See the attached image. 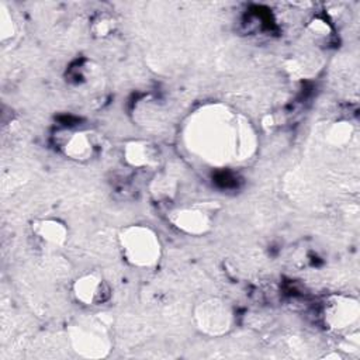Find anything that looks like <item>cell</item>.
Listing matches in <instances>:
<instances>
[{"mask_svg": "<svg viewBox=\"0 0 360 360\" xmlns=\"http://www.w3.org/2000/svg\"><path fill=\"white\" fill-rule=\"evenodd\" d=\"M186 136L190 149L210 162L245 158L255 139L249 124L217 107L198 111Z\"/></svg>", "mask_w": 360, "mask_h": 360, "instance_id": "1", "label": "cell"}, {"mask_svg": "<svg viewBox=\"0 0 360 360\" xmlns=\"http://www.w3.org/2000/svg\"><path fill=\"white\" fill-rule=\"evenodd\" d=\"M32 233L42 245L52 248L62 246L68 239V228L63 222L53 218L35 221L32 224Z\"/></svg>", "mask_w": 360, "mask_h": 360, "instance_id": "9", "label": "cell"}, {"mask_svg": "<svg viewBox=\"0 0 360 360\" xmlns=\"http://www.w3.org/2000/svg\"><path fill=\"white\" fill-rule=\"evenodd\" d=\"M75 350L84 357H103L107 354L110 339L101 325H80L72 335Z\"/></svg>", "mask_w": 360, "mask_h": 360, "instance_id": "4", "label": "cell"}, {"mask_svg": "<svg viewBox=\"0 0 360 360\" xmlns=\"http://www.w3.org/2000/svg\"><path fill=\"white\" fill-rule=\"evenodd\" d=\"M124 158L134 167H149L156 162V149L145 141H132L124 148Z\"/></svg>", "mask_w": 360, "mask_h": 360, "instance_id": "10", "label": "cell"}, {"mask_svg": "<svg viewBox=\"0 0 360 360\" xmlns=\"http://www.w3.org/2000/svg\"><path fill=\"white\" fill-rule=\"evenodd\" d=\"M114 28V20L108 15H100L93 21V32L97 37L108 35Z\"/></svg>", "mask_w": 360, "mask_h": 360, "instance_id": "11", "label": "cell"}, {"mask_svg": "<svg viewBox=\"0 0 360 360\" xmlns=\"http://www.w3.org/2000/svg\"><path fill=\"white\" fill-rule=\"evenodd\" d=\"M169 221L179 231L188 235H204L211 228V217L198 207H183L169 214Z\"/></svg>", "mask_w": 360, "mask_h": 360, "instance_id": "7", "label": "cell"}, {"mask_svg": "<svg viewBox=\"0 0 360 360\" xmlns=\"http://www.w3.org/2000/svg\"><path fill=\"white\" fill-rule=\"evenodd\" d=\"M323 318L330 329L346 330L359 319V304L350 297H330L325 304Z\"/></svg>", "mask_w": 360, "mask_h": 360, "instance_id": "5", "label": "cell"}, {"mask_svg": "<svg viewBox=\"0 0 360 360\" xmlns=\"http://www.w3.org/2000/svg\"><path fill=\"white\" fill-rule=\"evenodd\" d=\"M62 149L70 159L87 160L91 159V156L97 150V142L94 139V135H91L90 132L76 131L70 132L69 136L65 138Z\"/></svg>", "mask_w": 360, "mask_h": 360, "instance_id": "8", "label": "cell"}, {"mask_svg": "<svg viewBox=\"0 0 360 360\" xmlns=\"http://www.w3.org/2000/svg\"><path fill=\"white\" fill-rule=\"evenodd\" d=\"M120 246L124 259L135 267H152L160 259L158 233L146 225H129L120 233Z\"/></svg>", "mask_w": 360, "mask_h": 360, "instance_id": "2", "label": "cell"}, {"mask_svg": "<svg viewBox=\"0 0 360 360\" xmlns=\"http://www.w3.org/2000/svg\"><path fill=\"white\" fill-rule=\"evenodd\" d=\"M309 28H311L315 34H318V35H328L326 32L329 31L328 24H326L325 21H322V20H314V21L309 24Z\"/></svg>", "mask_w": 360, "mask_h": 360, "instance_id": "12", "label": "cell"}, {"mask_svg": "<svg viewBox=\"0 0 360 360\" xmlns=\"http://www.w3.org/2000/svg\"><path fill=\"white\" fill-rule=\"evenodd\" d=\"M194 319L197 328L210 336H221L232 328L233 315L229 305L218 298H210L198 304Z\"/></svg>", "mask_w": 360, "mask_h": 360, "instance_id": "3", "label": "cell"}, {"mask_svg": "<svg viewBox=\"0 0 360 360\" xmlns=\"http://www.w3.org/2000/svg\"><path fill=\"white\" fill-rule=\"evenodd\" d=\"M73 295L83 305H97L108 300L110 287L98 273H86L73 283Z\"/></svg>", "mask_w": 360, "mask_h": 360, "instance_id": "6", "label": "cell"}]
</instances>
